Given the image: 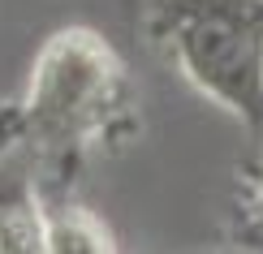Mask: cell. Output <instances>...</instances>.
I'll return each instance as SVG.
<instances>
[{"label":"cell","instance_id":"cell-3","mask_svg":"<svg viewBox=\"0 0 263 254\" xmlns=\"http://www.w3.org/2000/svg\"><path fill=\"white\" fill-rule=\"evenodd\" d=\"M48 211L26 172H0V254H35L43 250Z\"/></svg>","mask_w":263,"mask_h":254},{"label":"cell","instance_id":"cell-4","mask_svg":"<svg viewBox=\"0 0 263 254\" xmlns=\"http://www.w3.org/2000/svg\"><path fill=\"white\" fill-rule=\"evenodd\" d=\"M43 250L48 254H104V250H117V241H112V228L91 207L65 203L57 211H48Z\"/></svg>","mask_w":263,"mask_h":254},{"label":"cell","instance_id":"cell-5","mask_svg":"<svg viewBox=\"0 0 263 254\" xmlns=\"http://www.w3.org/2000/svg\"><path fill=\"white\" fill-rule=\"evenodd\" d=\"M242 237H246V246H263V168L255 172L246 203H242Z\"/></svg>","mask_w":263,"mask_h":254},{"label":"cell","instance_id":"cell-1","mask_svg":"<svg viewBox=\"0 0 263 254\" xmlns=\"http://www.w3.org/2000/svg\"><path fill=\"white\" fill-rule=\"evenodd\" d=\"M22 104L26 142L43 160H82L138 138V99L121 56L91 26H61L39 48Z\"/></svg>","mask_w":263,"mask_h":254},{"label":"cell","instance_id":"cell-2","mask_svg":"<svg viewBox=\"0 0 263 254\" xmlns=\"http://www.w3.org/2000/svg\"><path fill=\"white\" fill-rule=\"evenodd\" d=\"M147 30L203 99L263 134V0H147Z\"/></svg>","mask_w":263,"mask_h":254}]
</instances>
